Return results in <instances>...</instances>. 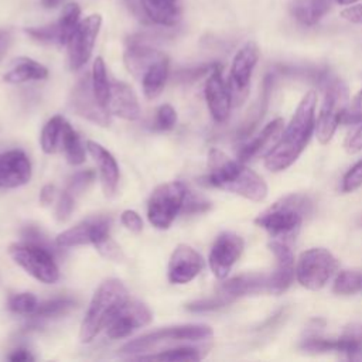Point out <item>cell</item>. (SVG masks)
Instances as JSON below:
<instances>
[{
	"label": "cell",
	"instance_id": "obj_30",
	"mask_svg": "<svg viewBox=\"0 0 362 362\" xmlns=\"http://www.w3.org/2000/svg\"><path fill=\"white\" fill-rule=\"evenodd\" d=\"M335 351L351 361L362 359V325L351 324L337 338Z\"/></svg>",
	"mask_w": 362,
	"mask_h": 362
},
{
	"label": "cell",
	"instance_id": "obj_23",
	"mask_svg": "<svg viewBox=\"0 0 362 362\" xmlns=\"http://www.w3.org/2000/svg\"><path fill=\"white\" fill-rule=\"evenodd\" d=\"M86 150L90 157L95 160L99 168L102 188L106 197H112L117 188L119 182V165L115 157L99 143L88 140Z\"/></svg>",
	"mask_w": 362,
	"mask_h": 362
},
{
	"label": "cell",
	"instance_id": "obj_21",
	"mask_svg": "<svg viewBox=\"0 0 362 362\" xmlns=\"http://www.w3.org/2000/svg\"><path fill=\"white\" fill-rule=\"evenodd\" d=\"M219 293L232 300L243 296L270 294V274L246 273L235 276L222 283Z\"/></svg>",
	"mask_w": 362,
	"mask_h": 362
},
{
	"label": "cell",
	"instance_id": "obj_4",
	"mask_svg": "<svg viewBox=\"0 0 362 362\" xmlns=\"http://www.w3.org/2000/svg\"><path fill=\"white\" fill-rule=\"evenodd\" d=\"M127 298V290L120 280L109 279L103 281L95 291L81 322L79 341L83 344L90 342L102 328H106L110 318Z\"/></svg>",
	"mask_w": 362,
	"mask_h": 362
},
{
	"label": "cell",
	"instance_id": "obj_51",
	"mask_svg": "<svg viewBox=\"0 0 362 362\" xmlns=\"http://www.w3.org/2000/svg\"><path fill=\"white\" fill-rule=\"evenodd\" d=\"M8 359L13 362H27V361H34V356L31 355V352L28 349L18 348L8 355Z\"/></svg>",
	"mask_w": 362,
	"mask_h": 362
},
{
	"label": "cell",
	"instance_id": "obj_31",
	"mask_svg": "<svg viewBox=\"0 0 362 362\" xmlns=\"http://www.w3.org/2000/svg\"><path fill=\"white\" fill-rule=\"evenodd\" d=\"M208 352V348H197V346H178V348H171L167 351H161L158 354H151V355H140L137 359L140 361H199L202 359Z\"/></svg>",
	"mask_w": 362,
	"mask_h": 362
},
{
	"label": "cell",
	"instance_id": "obj_24",
	"mask_svg": "<svg viewBox=\"0 0 362 362\" xmlns=\"http://www.w3.org/2000/svg\"><path fill=\"white\" fill-rule=\"evenodd\" d=\"M283 124L284 122L281 117H276L270 123H267L257 136H255L250 141H247L245 146L240 147L238 153V157H239L238 160L246 163L263 153L267 154L279 140Z\"/></svg>",
	"mask_w": 362,
	"mask_h": 362
},
{
	"label": "cell",
	"instance_id": "obj_25",
	"mask_svg": "<svg viewBox=\"0 0 362 362\" xmlns=\"http://www.w3.org/2000/svg\"><path fill=\"white\" fill-rule=\"evenodd\" d=\"M161 55V51L150 47L141 40L130 38L127 42V48L124 51V64L133 76L141 78L146 69Z\"/></svg>",
	"mask_w": 362,
	"mask_h": 362
},
{
	"label": "cell",
	"instance_id": "obj_22",
	"mask_svg": "<svg viewBox=\"0 0 362 362\" xmlns=\"http://www.w3.org/2000/svg\"><path fill=\"white\" fill-rule=\"evenodd\" d=\"M106 109L110 115L124 120H136L140 116V106L136 93L124 82H112Z\"/></svg>",
	"mask_w": 362,
	"mask_h": 362
},
{
	"label": "cell",
	"instance_id": "obj_28",
	"mask_svg": "<svg viewBox=\"0 0 362 362\" xmlns=\"http://www.w3.org/2000/svg\"><path fill=\"white\" fill-rule=\"evenodd\" d=\"M48 76V69L27 57L17 58L11 68L3 75V81L7 83H23L28 81H41Z\"/></svg>",
	"mask_w": 362,
	"mask_h": 362
},
{
	"label": "cell",
	"instance_id": "obj_35",
	"mask_svg": "<svg viewBox=\"0 0 362 362\" xmlns=\"http://www.w3.org/2000/svg\"><path fill=\"white\" fill-rule=\"evenodd\" d=\"M332 291L341 296H351L362 291V269L341 270L335 276Z\"/></svg>",
	"mask_w": 362,
	"mask_h": 362
},
{
	"label": "cell",
	"instance_id": "obj_5",
	"mask_svg": "<svg viewBox=\"0 0 362 362\" xmlns=\"http://www.w3.org/2000/svg\"><path fill=\"white\" fill-rule=\"evenodd\" d=\"M318 81L324 89V100L315 119V134L321 144H328L346 113L348 89L339 78L327 72Z\"/></svg>",
	"mask_w": 362,
	"mask_h": 362
},
{
	"label": "cell",
	"instance_id": "obj_20",
	"mask_svg": "<svg viewBox=\"0 0 362 362\" xmlns=\"http://www.w3.org/2000/svg\"><path fill=\"white\" fill-rule=\"evenodd\" d=\"M31 178V163L21 150L0 153V188H16Z\"/></svg>",
	"mask_w": 362,
	"mask_h": 362
},
{
	"label": "cell",
	"instance_id": "obj_41",
	"mask_svg": "<svg viewBox=\"0 0 362 362\" xmlns=\"http://www.w3.org/2000/svg\"><path fill=\"white\" fill-rule=\"evenodd\" d=\"M177 122V112L171 105H161L156 112L154 127L158 130H170Z\"/></svg>",
	"mask_w": 362,
	"mask_h": 362
},
{
	"label": "cell",
	"instance_id": "obj_3",
	"mask_svg": "<svg viewBox=\"0 0 362 362\" xmlns=\"http://www.w3.org/2000/svg\"><path fill=\"white\" fill-rule=\"evenodd\" d=\"M313 202L301 194H288L277 199L267 209L259 214L255 223L269 232L273 238L293 236L311 212Z\"/></svg>",
	"mask_w": 362,
	"mask_h": 362
},
{
	"label": "cell",
	"instance_id": "obj_38",
	"mask_svg": "<svg viewBox=\"0 0 362 362\" xmlns=\"http://www.w3.org/2000/svg\"><path fill=\"white\" fill-rule=\"evenodd\" d=\"M301 349L308 351V352H328V351H335L337 346V339L325 338L318 335L317 332L308 334L300 344Z\"/></svg>",
	"mask_w": 362,
	"mask_h": 362
},
{
	"label": "cell",
	"instance_id": "obj_48",
	"mask_svg": "<svg viewBox=\"0 0 362 362\" xmlns=\"http://www.w3.org/2000/svg\"><path fill=\"white\" fill-rule=\"evenodd\" d=\"M359 123L361 124L358 126V129L348 137L345 143V148L349 154H355L362 150V120Z\"/></svg>",
	"mask_w": 362,
	"mask_h": 362
},
{
	"label": "cell",
	"instance_id": "obj_50",
	"mask_svg": "<svg viewBox=\"0 0 362 362\" xmlns=\"http://www.w3.org/2000/svg\"><path fill=\"white\" fill-rule=\"evenodd\" d=\"M13 41V34L10 30H0V61L7 54Z\"/></svg>",
	"mask_w": 362,
	"mask_h": 362
},
{
	"label": "cell",
	"instance_id": "obj_29",
	"mask_svg": "<svg viewBox=\"0 0 362 362\" xmlns=\"http://www.w3.org/2000/svg\"><path fill=\"white\" fill-rule=\"evenodd\" d=\"M168 58L165 54H163L141 75L140 79L143 85V93L147 99H156L161 93L168 78Z\"/></svg>",
	"mask_w": 362,
	"mask_h": 362
},
{
	"label": "cell",
	"instance_id": "obj_26",
	"mask_svg": "<svg viewBox=\"0 0 362 362\" xmlns=\"http://www.w3.org/2000/svg\"><path fill=\"white\" fill-rule=\"evenodd\" d=\"M146 18L151 23L171 27L181 18L180 0H139Z\"/></svg>",
	"mask_w": 362,
	"mask_h": 362
},
{
	"label": "cell",
	"instance_id": "obj_46",
	"mask_svg": "<svg viewBox=\"0 0 362 362\" xmlns=\"http://www.w3.org/2000/svg\"><path fill=\"white\" fill-rule=\"evenodd\" d=\"M361 120H362V90L354 98L349 109H346V113L342 122L359 123Z\"/></svg>",
	"mask_w": 362,
	"mask_h": 362
},
{
	"label": "cell",
	"instance_id": "obj_9",
	"mask_svg": "<svg viewBox=\"0 0 362 362\" xmlns=\"http://www.w3.org/2000/svg\"><path fill=\"white\" fill-rule=\"evenodd\" d=\"M214 335V331L209 325L205 324H184L177 327L161 328L148 334H144L126 345L122 346V352L124 354H136L147 351L163 342L173 341H201L208 339Z\"/></svg>",
	"mask_w": 362,
	"mask_h": 362
},
{
	"label": "cell",
	"instance_id": "obj_54",
	"mask_svg": "<svg viewBox=\"0 0 362 362\" xmlns=\"http://www.w3.org/2000/svg\"><path fill=\"white\" fill-rule=\"evenodd\" d=\"M359 0H335L337 4H341V6H351V4H355L358 3Z\"/></svg>",
	"mask_w": 362,
	"mask_h": 362
},
{
	"label": "cell",
	"instance_id": "obj_33",
	"mask_svg": "<svg viewBox=\"0 0 362 362\" xmlns=\"http://www.w3.org/2000/svg\"><path fill=\"white\" fill-rule=\"evenodd\" d=\"M90 82H92L93 92H95L99 103L103 107H106L107 98H109V93H110L112 82L109 81L106 64H105L102 57H96V59L93 61L92 74H90Z\"/></svg>",
	"mask_w": 362,
	"mask_h": 362
},
{
	"label": "cell",
	"instance_id": "obj_49",
	"mask_svg": "<svg viewBox=\"0 0 362 362\" xmlns=\"http://www.w3.org/2000/svg\"><path fill=\"white\" fill-rule=\"evenodd\" d=\"M341 17L354 24H362V3L351 4L341 11Z\"/></svg>",
	"mask_w": 362,
	"mask_h": 362
},
{
	"label": "cell",
	"instance_id": "obj_43",
	"mask_svg": "<svg viewBox=\"0 0 362 362\" xmlns=\"http://www.w3.org/2000/svg\"><path fill=\"white\" fill-rule=\"evenodd\" d=\"M75 197H72L68 191H62V194L59 195L58 198V202H57V208H55V216L58 221L64 222L66 221L72 211H74V206H75Z\"/></svg>",
	"mask_w": 362,
	"mask_h": 362
},
{
	"label": "cell",
	"instance_id": "obj_14",
	"mask_svg": "<svg viewBox=\"0 0 362 362\" xmlns=\"http://www.w3.org/2000/svg\"><path fill=\"white\" fill-rule=\"evenodd\" d=\"M110 229V221L103 216L98 218H89L74 228H69L59 233L55 239V243L59 247H72V246H81V245H93L98 247L107 239Z\"/></svg>",
	"mask_w": 362,
	"mask_h": 362
},
{
	"label": "cell",
	"instance_id": "obj_45",
	"mask_svg": "<svg viewBox=\"0 0 362 362\" xmlns=\"http://www.w3.org/2000/svg\"><path fill=\"white\" fill-rule=\"evenodd\" d=\"M120 221H122V223H123L129 230H132V232H134V233H139V232H141V229H143V221H141L140 215H139L136 211H133V209H126V211H123V212H122V216H120Z\"/></svg>",
	"mask_w": 362,
	"mask_h": 362
},
{
	"label": "cell",
	"instance_id": "obj_36",
	"mask_svg": "<svg viewBox=\"0 0 362 362\" xmlns=\"http://www.w3.org/2000/svg\"><path fill=\"white\" fill-rule=\"evenodd\" d=\"M75 307V301L68 297H58L52 300H47L44 303H40L35 308V311L31 314L34 320H47L54 318L66 314L71 308Z\"/></svg>",
	"mask_w": 362,
	"mask_h": 362
},
{
	"label": "cell",
	"instance_id": "obj_34",
	"mask_svg": "<svg viewBox=\"0 0 362 362\" xmlns=\"http://www.w3.org/2000/svg\"><path fill=\"white\" fill-rule=\"evenodd\" d=\"M65 119L62 116L51 117L41 132V148L45 154L55 153L61 146Z\"/></svg>",
	"mask_w": 362,
	"mask_h": 362
},
{
	"label": "cell",
	"instance_id": "obj_6",
	"mask_svg": "<svg viewBox=\"0 0 362 362\" xmlns=\"http://www.w3.org/2000/svg\"><path fill=\"white\" fill-rule=\"evenodd\" d=\"M338 260L325 247H311L303 252L296 264V279L307 290H321L337 273Z\"/></svg>",
	"mask_w": 362,
	"mask_h": 362
},
{
	"label": "cell",
	"instance_id": "obj_1",
	"mask_svg": "<svg viewBox=\"0 0 362 362\" xmlns=\"http://www.w3.org/2000/svg\"><path fill=\"white\" fill-rule=\"evenodd\" d=\"M317 93L308 90L273 148L264 156V167L273 173L288 168L305 150L315 132Z\"/></svg>",
	"mask_w": 362,
	"mask_h": 362
},
{
	"label": "cell",
	"instance_id": "obj_52",
	"mask_svg": "<svg viewBox=\"0 0 362 362\" xmlns=\"http://www.w3.org/2000/svg\"><path fill=\"white\" fill-rule=\"evenodd\" d=\"M55 195H57V191H55V187L51 185V184H47L42 187L41 192H40V201L44 204V205H48L51 204L54 199H55Z\"/></svg>",
	"mask_w": 362,
	"mask_h": 362
},
{
	"label": "cell",
	"instance_id": "obj_39",
	"mask_svg": "<svg viewBox=\"0 0 362 362\" xmlns=\"http://www.w3.org/2000/svg\"><path fill=\"white\" fill-rule=\"evenodd\" d=\"M93 180H95V173L92 170L79 171L69 178L65 191H68L72 197L78 198L81 194H83L88 189V187L93 182Z\"/></svg>",
	"mask_w": 362,
	"mask_h": 362
},
{
	"label": "cell",
	"instance_id": "obj_2",
	"mask_svg": "<svg viewBox=\"0 0 362 362\" xmlns=\"http://www.w3.org/2000/svg\"><path fill=\"white\" fill-rule=\"evenodd\" d=\"M206 184L215 188L236 194L253 202H260L267 197L264 180L245 165L240 160H233L219 148L208 153Z\"/></svg>",
	"mask_w": 362,
	"mask_h": 362
},
{
	"label": "cell",
	"instance_id": "obj_44",
	"mask_svg": "<svg viewBox=\"0 0 362 362\" xmlns=\"http://www.w3.org/2000/svg\"><path fill=\"white\" fill-rule=\"evenodd\" d=\"M209 208H211V202L209 201H206L202 197L189 194V191H188L181 211L185 212V214H197V212H205Z\"/></svg>",
	"mask_w": 362,
	"mask_h": 362
},
{
	"label": "cell",
	"instance_id": "obj_42",
	"mask_svg": "<svg viewBox=\"0 0 362 362\" xmlns=\"http://www.w3.org/2000/svg\"><path fill=\"white\" fill-rule=\"evenodd\" d=\"M362 185V158L356 161L342 178V191L352 192Z\"/></svg>",
	"mask_w": 362,
	"mask_h": 362
},
{
	"label": "cell",
	"instance_id": "obj_7",
	"mask_svg": "<svg viewBox=\"0 0 362 362\" xmlns=\"http://www.w3.org/2000/svg\"><path fill=\"white\" fill-rule=\"evenodd\" d=\"M187 187L180 181H170L157 187L147 202L148 222L157 229H167L182 209Z\"/></svg>",
	"mask_w": 362,
	"mask_h": 362
},
{
	"label": "cell",
	"instance_id": "obj_12",
	"mask_svg": "<svg viewBox=\"0 0 362 362\" xmlns=\"http://www.w3.org/2000/svg\"><path fill=\"white\" fill-rule=\"evenodd\" d=\"M151 321V311L139 300H126L106 325V334L110 339H119L130 335L133 331L147 325Z\"/></svg>",
	"mask_w": 362,
	"mask_h": 362
},
{
	"label": "cell",
	"instance_id": "obj_27",
	"mask_svg": "<svg viewBox=\"0 0 362 362\" xmlns=\"http://www.w3.org/2000/svg\"><path fill=\"white\" fill-rule=\"evenodd\" d=\"M335 0H291L290 14L303 25H315L332 7Z\"/></svg>",
	"mask_w": 362,
	"mask_h": 362
},
{
	"label": "cell",
	"instance_id": "obj_16",
	"mask_svg": "<svg viewBox=\"0 0 362 362\" xmlns=\"http://www.w3.org/2000/svg\"><path fill=\"white\" fill-rule=\"evenodd\" d=\"M260 51L255 41L245 42L235 54L229 71V88L233 96H243L250 85V78L259 61Z\"/></svg>",
	"mask_w": 362,
	"mask_h": 362
},
{
	"label": "cell",
	"instance_id": "obj_19",
	"mask_svg": "<svg viewBox=\"0 0 362 362\" xmlns=\"http://www.w3.org/2000/svg\"><path fill=\"white\" fill-rule=\"evenodd\" d=\"M269 247L276 259V267L270 273V294L279 296L286 291L294 280V255L291 249L279 239H273L269 243Z\"/></svg>",
	"mask_w": 362,
	"mask_h": 362
},
{
	"label": "cell",
	"instance_id": "obj_37",
	"mask_svg": "<svg viewBox=\"0 0 362 362\" xmlns=\"http://www.w3.org/2000/svg\"><path fill=\"white\" fill-rule=\"evenodd\" d=\"M38 305L37 297L31 293H18L10 297L8 300V310L16 314H25L31 315Z\"/></svg>",
	"mask_w": 362,
	"mask_h": 362
},
{
	"label": "cell",
	"instance_id": "obj_32",
	"mask_svg": "<svg viewBox=\"0 0 362 362\" xmlns=\"http://www.w3.org/2000/svg\"><path fill=\"white\" fill-rule=\"evenodd\" d=\"M61 147H62L69 164L79 165L85 161V148L86 147H83L78 133L71 127V124L66 120L64 123Z\"/></svg>",
	"mask_w": 362,
	"mask_h": 362
},
{
	"label": "cell",
	"instance_id": "obj_47",
	"mask_svg": "<svg viewBox=\"0 0 362 362\" xmlns=\"http://www.w3.org/2000/svg\"><path fill=\"white\" fill-rule=\"evenodd\" d=\"M216 64H211V65H201V66H197V68H189V69H184L181 72L177 74V76L180 78V81H184V82H189V81H195L198 78H201L202 75L211 72L214 69Z\"/></svg>",
	"mask_w": 362,
	"mask_h": 362
},
{
	"label": "cell",
	"instance_id": "obj_15",
	"mask_svg": "<svg viewBox=\"0 0 362 362\" xmlns=\"http://www.w3.org/2000/svg\"><path fill=\"white\" fill-rule=\"evenodd\" d=\"M243 239L233 232H222L209 252V267L219 280L225 279L243 252Z\"/></svg>",
	"mask_w": 362,
	"mask_h": 362
},
{
	"label": "cell",
	"instance_id": "obj_17",
	"mask_svg": "<svg viewBox=\"0 0 362 362\" xmlns=\"http://www.w3.org/2000/svg\"><path fill=\"white\" fill-rule=\"evenodd\" d=\"M204 93L212 119L218 123H223L230 113L232 92L222 76L221 65L216 64L214 69L209 72L205 82Z\"/></svg>",
	"mask_w": 362,
	"mask_h": 362
},
{
	"label": "cell",
	"instance_id": "obj_18",
	"mask_svg": "<svg viewBox=\"0 0 362 362\" xmlns=\"http://www.w3.org/2000/svg\"><path fill=\"white\" fill-rule=\"evenodd\" d=\"M204 267L201 255L191 246L180 243L168 262V280L173 284H187L194 280Z\"/></svg>",
	"mask_w": 362,
	"mask_h": 362
},
{
	"label": "cell",
	"instance_id": "obj_13",
	"mask_svg": "<svg viewBox=\"0 0 362 362\" xmlns=\"http://www.w3.org/2000/svg\"><path fill=\"white\" fill-rule=\"evenodd\" d=\"M69 105L78 116L95 124L107 126L110 123V113L99 103L92 88L90 76H82L76 82L71 90Z\"/></svg>",
	"mask_w": 362,
	"mask_h": 362
},
{
	"label": "cell",
	"instance_id": "obj_53",
	"mask_svg": "<svg viewBox=\"0 0 362 362\" xmlns=\"http://www.w3.org/2000/svg\"><path fill=\"white\" fill-rule=\"evenodd\" d=\"M41 3L45 8H54L61 3V0H41Z\"/></svg>",
	"mask_w": 362,
	"mask_h": 362
},
{
	"label": "cell",
	"instance_id": "obj_8",
	"mask_svg": "<svg viewBox=\"0 0 362 362\" xmlns=\"http://www.w3.org/2000/svg\"><path fill=\"white\" fill-rule=\"evenodd\" d=\"M11 259L41 283L52 284L59 279L58 266L48 247L35 243H14L8 247Z\"/></svg>",
	"mask_w": 362,
	"mask_h": 362
},
{
	"label": "cell",
	"instance_id": "obj_10",
	"mask_svg": "<svg viewBox=\"0 0 362 362\" xmlns=\"http://www.w3.org/2000/svg\"><path fill=\"white\" fill-rule=\"evenodd\" d=\"M102 27L100 14H89L79 21L71 38L66 42L68 48V62L69 68L76 71L82 68L89 58L92 57L93 47L98 38V34Z\"/></svg>",
	"mask_w": 362,
	"mask_h": 362
},
{
	"label": "cell",
	"instance_id": "obj_11",
	"mask_svg": "<svg viewBox=\"0 0 362 362\" xmlns=\"http://www.w3.org/2000/svg\"><path fill=\"white\" fill-rule=\"evenodd\" d=\"M81 21V7L78 3H68L64 6L59 18L54 23L41 27H28L25 33L44 44L66 45L72 33Z\"/></svg>",
	"mask_w": 362,
	"mask_h": 362
},
{
	"label": "cell",
	"instance_id": "obj_40",
	"mask_svg": "<svg viewBox=\"0 0 362 362\" xmlns=\"http://www.w3.org/2000/svg\"><path fill=\"white\" fill-rule=\"evenodd\" d=\"M229 303H232V298L223 296V294H218L215 297H211V298H202V300H197V301H192L189 304L185 305V308L188 311H192V313H202V311H212V310H218L221 307H225L228 305Z\"/></svg>",
	"mask_w": 362,
	"mask_h": 362
}]
</instances>
